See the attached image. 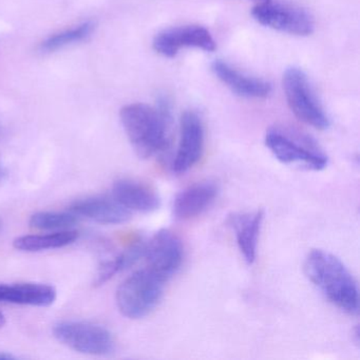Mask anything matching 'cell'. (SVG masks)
Instances as JSON below:
<instances>
[{
  "mask_svg": "<svg viewBox=\"0 0 360 360\" xmlns=\"http://www.w3.org/2000/svg\"><path fill=\"white\" fill-rule=\"evenodd\" d=\"M144 258L147 269L167 281L176 275L183 262L181 240L168 229H161L146 243Z\"/></svg>",
  "mask_w": 360,
  "mask_h": 360,
  "instance_id": "cell-8",
  "label": "cell"
},
{
  "mask_svg": "<svg viewBox=\"0 0 360 360\" xmlns=\"http://www.w3.org/2000/svg\"><path fill=\"white\" fill-rule=\"evenodd\" d=\"M153 49L164 58H172L185 48H195L206 52L216 50L217 44L212 33L199 25L166 29L153 39Z\"/></svg>",
  "mask_w": 360,
  "mask_h": 360,
  "instance_id": "cell-9",
  "label": "cell"
},
{
  "mask_svg": "<svg viewBox=\"0 0 360 360\" xmlns=\"http://www.w3.org/2000/svg\"><path fill=\"white\" fill-rule=\"evenodd\" d=\"M6 324V317L3 311H0V328H3Z\"/></svg>",
  "mask_w": 360,
  "mask_h": 360,
  "instance_id": "cell-22",
  "label": "cell"
},
{
  "mask_svg": "<svg viewBox=\"0 0 360 360\" xmlns=\"http://www.w3.org/2000/svg\"><path fill=\"white\" fill-rule=\"evenodd\" d=\"M112 197L129 212H155L161 204L159 195L153 188L130 179L115 182Z\"/></svg>",
  "mask_w": 360,
  "mask_h": 360,
  "instance_id": "cell-15",
  "label": "cell"
},
{
  "mask_svg": "<svg viewBox=\"0 0 360 360\" xmlns=\"http://www.w3.org/2000/svg\"><path fill=\"white\" fill-rule=\"evenodd\" d=\"M282 85L288 107L299 121L318 130L330 127V119L304 71L297 67L286 69Z\"/></svg>",
  "mask_w": 360,
  "mask_h": 360,
  "instance_id": "cell-5",
  "label": "cell"
},
{
  "mask_svg": "<svg viewBox=\"0 0 360 360\" xmlns=\"http://www.w3.org/2000/svg\"><path fill=\"white\" fill-rule=\"evenodd\" d=\"M56 339L79 353L94 356L110 355L115 352L112 334L100 324L87 321H60L53 328Z\"/></svg>",
  "mask_w": 360,
  "mask_h": 360,
  "instance_id": "cell-6",
  "label": "cell"
},
{
  "mask_svg": "<svg viewBox=\"0 0 360 360\" xmlns=\"http://www.w3.org/2000/svg\"><path fill=\"white\" fill-rule=\"evenodd\" d=\"M79 223V217L73 212H39L30 217L29 224L39 231H66Z\"/></svg>",
  "mask_w": 360,
  "mask_h": 360,
  "instance_id": "cell-20",
  "label": "cell"
},
{
  "mask_svg": "<svg viewBox=\"0 0 360 360\" xmlns=\"http://www.w3.org/2000/svg\"><path fill=\"white\" fill-rule=\"evenodd\" d=\"M96 25L94 22H86L62 32L56 33L41 44V50L46 53L58 51L75 43L85 41L94 32Z\"/></svg>",
  "mask_w": 360,
  "mask_h": 360,
  "instance_id": "cell-19",
  "label": "cell"
},
{
  "mask_svg": "<svg viewBox=\"0 0 360 360\" xmlns=\"http://www.w3.org/2000/svg\"><path fill=\"white\" fill-rule=\"evenodd\" d=\"M265 145L274 157L286 165L320 172L328 166V155L309 134L285 126H275L265 136Z\"/></svg>",
  "mask_w": 360,
  "mask_h": 360,
  "instance_id": "cell-3",
  "label": "cell"
},
{
  "mask_svg": "<svg viewBox=\"0 0 360 360\" xmlns=\"http://www.w3.org/2000/svg\"><path fill=\"white\" fill-rule=\"evenodd\" d=\"M6 176V170L4 169L3 166L0 165V180Z\"/></svg>",
  "mask_w": 360,
  "mask_h": 360,
  "instance_id": "cell-23",
  "label": "cell"
},
{
  "mask_svg": "<svg viewBox=\"0 0 360 360\" xmlns=\"http://www.w3.org/2000/svg\"><path fill=\"white\" fill-rule=\"evenodd\" d=\"M309 281L340 311L357 316L360 309L359 288L349 269L334 255L313 250L304 261Z\"/></svg>",
  "mask_w": 360,
  "mask_h": 360,
  "instance_id": "cell-2",
  "label": "cell"
},
{
  "mask_svg": "<svg viewBox=\"0 0 360 360\" xmlns=\"http://www.w3.org/2000/svg\"><path fill=\"white\" fill-rule=\"evenodd\" d=\"M53 286L41 283H0V302L46 307L56 300Z\"/></svg>",
  "mask_w": 360,
  "mask_h": 360,
  "instance_id": "cell-16",
  "label": "cell"
},
{
  "mask_svg": "<svg viewBox=\"0 0 360 360\" xmlns=\"http://www.w3.org/2000/svg\"><path fill=\"white\" fill-rule=\"evenodd\" d=\"M218 185L212 181L195 183L174 198L172 212L178 220H189L203 214L218 197Z\"/></svg>",
  "mask_w": 360,
  "mask_h": 360,
  "instance_id": "cell-12",
  "label": "cell"
},
{
  "mask_svg": "<svg viewBox=\"0 0 360 360\" xmlns=\"http://www.w3.org/2000/svg\"><path fill=\"white\" fill-rule=\"evenodd\" d=\"M15 357L11 354L4 353V352H0V360H14Z\"/></svg>",
  "mask_w": 360,
  "mask_h": 360,
  "instance_id": "cell-21",
  "label": "cell"
},
{
  "mask_svg": "<svg viewBox=\"0 0 360 360\" xmlns=\"http://www.w3.org/2000/svg\"><path fill=\"white\" fill-rule=\"evenodd\" d=\"M212 71L219 81L241 98L262 100L271 96L273 91V86L269 82L244 75L224 60L212 62Z\"/></svg>",
  "mask_w": 360,
  "mask_h": 360,
  "instance_id": "cell-11",
  "label": "cell"
},
{
  "mask_svg": "<svg viewBox=\"0 0 360 360\" xmlns=\"http://www.w3.org/2000/svg\"><path fill=\"white\" fill-rule=\"evenodd\" d=\"M147 242L138 240L111 260L105 261L98 267L94 285L100 286L115 277L117 274L134 266L141 258H144Z\"/></svg>",
  "mask_w": 360,
  "mask_h": 360,
  "instance_id": "cell-18",
  "label": "cell"
},
{
  "mask_svg": "<svg viewBox=\"0 0 360 360\" xmlns=\"http://www.w3.org/2000/svg\"><path fill=\"white\" fill-rule=\"evenodd\" d=\"M261 3H265V1H269V0H259Z\"/></svg>",
  "mask_w": 360,
  "mask_h": 360,
  "instance_id": "cell-24",
  "label": "cell"
},
{
  "mask_svg": "<svg viewBox=\"0 0 360 360\" xmlns=\"http://www.w3.org/2000/svg\"><path fill=\"white\" fill-rule=\"evenodd\" d=\"M204 149V126L195 111L183 113L180 121V141L172 170L181 174L191 170L201 159Z\"/></svg>",
  "mask_w": 360,
  "mask_h": 360,
  "instance_id": "cell-10",
  "label": "cell"
},
{
  "mask_svg": "<svg viewBox=\"0 0 360 360\" xmlns=\"http://www.w3.org/2000/svg\"><path fill=\"white\" fill-rule=\"evenodd\" d=\"M120 117L128 140L141 159L160 155L169 146L172 106L167 96H160L155 107L141 103L126 105Z\"/></svg>",
  "mask_w": 360,
  "mask_h": 360,
  "instance_id": "cell-1",
  "label": "cell"
},
{
  "mask_svg": "<svg viewBox=\"0 0 360 360\" xmlns=\"http://www.w3.org/2000/svg\"><path fill=\"white\" fill-rule=\"evenodd\" d=\"M165 282L149 269L136 271L117 288V304L129 319L146 317L163 296Z\"/></svg>",
  "mask_w": 360,
  "mask_h": 360,
  "instance_id": "cell-4",
  "label": "cell"
},
{
  "mask_svg": "<svg viewBox=\"0 0 360 360\" xmlns=\"http://www.w3.org/2000/svg\"><path fill=\"white\" fill-rule=\"evenodd\" d=\"M69 212L101 224L117 225L127 222L131 212L113 197H90L71 204Z\"/></svg>",
  "mask_w": 360,
  "mask_h": 360,
  "instance_id": "cell-13",
  "label": "cell"
},
{
  "mask_svg": "<svg viewBox=\"0 0 360 360\" xmlns=\"http://www.w3.org/2000/svg\"><path fill=\"white\" fill-rule=\"evenodd\" d=\"M263 219L264 212L257 210L254 212L233 214L227 220L229 226L235 231L238 248L248 264H252L256 260Z\"/></svg>",
  "mask_w": 360,
  "mask_h": 360,
  "instance_id": "cell-14",
  "label": "cell"
},
{
  "mask_svg": "<svg viewBox=\"0 0 360 360\" xmlns=\"http://www.w3.org/2000/svg\"><path fill=\"white\" fill-rule=\"evenodd\" d=\"M79 239V233L73 229L53 231L46 235H27L16 238L13 246L22 252H41L56 250L75 243Z\"/></svg>",
  "mask_w": 360,
  "mask_h": 360,
  "instance_id": "cell-17",
  "label": "cell"
},
{
  "mask_svg": "<svg viewBox=\"0 0 360 360\" xmlns=\"http://www.w3.org/2000/svg\"><path fill=\"white\" fill-rule=\"evenodd\" d=\"M255 20L273 30L296 37H309L315 30L313 16L300 7L271 0L252 8Z\"/></svg>",
  "mask_w": 360,
  "mask_h": 360,
  "instance_id": "cell-7",
  "label": "cell"
}]
</instances>
